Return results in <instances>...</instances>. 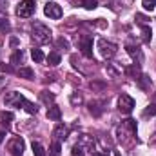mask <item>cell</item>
I'll use <instances>...</instances> for the list:
<instances>
[{"instance_id": "obj_7", "label": "cell", "mask_w": 156, "mask_h": 156, "mask_svg": "<svg viewBox=\"0 0 156 156\" xmlns=\"http://www.w3.org/2000/svg\"><path fill=\"white\" fill-rule=\"evenodd\" d=\"M44 13H45V16H49V18H53V20H58V18L62 16V7H60L56 2H49V4H45Z\"/></svg>"}, {"instance_id": "obj_19", "label": "cell", "mask_w": 156, "mask_h": 156, "mask_svg": "<svg viewBox=\"0 0 156 156\" xmlns=\"http://www.w3.org/2000/svg\"><path fill=\"white\" fill-rule=\"evenodd\" d=\"M31 56H33V60H35V62H44V58H45V56H44V53H42V51H40V49H31Z\"/></svg>"}, {"instance_id": "obj_24", "label": "cell", "mask_w": 156, "mask_h": 156, "mask_svg": "<svg viewBox=\"0 0 156 156\" xmlns=\"http://www.w3.org/2000/svg\"><path fill=\"white\" fill-rule=\"evenodd\" d=\"M154 115H156V105L154 104H151V105L144 111V116H154Z\"/></svg>"}, {"instance_id": "obj_14", "label": "cell", "mask_w": 156, "mask_h": 156, "mask_svg": "<svg viewBox=\"0 0 156 156\" xmlns=\"http://www.w3.org/2000/svg\"><path fill=\"white\" fill-rule=\"evenodd\" d=\"M40 100H42L44 104H47V105H49V104L53 105V102H55V94L49 93V91H42V93H40Z\"/></svg>"}, {"instance_id": "obj_8", "label": "cell", "mask_w": 156, "mask_h": 156, "mask_svg": "<svg viewBox=\"0 0 156 156\" xmlns=\"http://www.w3.org/2000/svg\"><path fill=\"white\" fill-rule=\"evenodd\" d=\"M80 49H82L83 56L93 58V38L91 37H82L80 38Z\"/></svg>"}, {"instance_id": "obj_21", "label": "cell", "mask_w": 156, "mask_h": 156, "mask_svg": "<svg viewBox=\"0 0 156 156\" xmlns=\"http://www.w3.org/2000/svg\"><path fill=\"white\" fill-rule=\"evenodd\" d=\"M24 109H26L29 115H37V113H38V107H37L35 104H31V102H26V104H24Z\"/></svg>"}, {"instance_id": "obj_23", "label": "cell", "mask_w": 156, "mask_h": 156, "mask_svg": "<svg viewBox=\"0 0 156 156\" xmlns=\"http://www.w3.org/2000/svg\"><path fill=\"white\" fill-rule=\"evenodd\" d=\"M142 5L145 11H153L156 7V0H142Z\"/></svg>"}, {"instance_id": "obj_6", "label": "cell", "mask_w": 156, "mask_h": 156, "mask_svg": "<svg viewBox=\"0 0 156 156\" xmlns=\"http://www.w3.org/2000/svg\"><path fill=\"white\" fill-rule=\"evenodd\" d=\"M118 109L125 115H129L133 109H134V98L129 96V94H120L118 98Z\"/></svg>"}, {"instance_id": "obj_26", "label": "cell", "mask_w": 156, "mask_h": 156, "mask_svg": "<svg viewBox=\"0 0 156 156\" xmlns=\"http://www.w3.org/2000/svg\"><path fill=\"white\" fill-rule=\"evenodd\" d=\"M7 29H9V22H7V18L0 16V31H7Z\"/></svg>"}, {"instance_id": "obj_20", "label": "cell", "mask_w": 156, "mask_h": 156, "mask_svg": "<svg viewBox=\"0 0 156 156\" xmlns=\"http://www.w3.org/2000/svg\"><path fill=\"white\" fill-rule=\"evenodd\" d=\"M18 62H24V51H15V53H13L11 64H18Z\"/></svg>"}, {"instance_id": "obj_29", "label": "cell", "mask_w": 156, "mask_h": 156, "mask_svg": "<svg viewBox=\"0 0 156 156\" xmlns=\"http://www.w3.org/2000/svg\"><path fill=\"white\" fill-rule=\"evenodd\" d=\"M5 83H7V78L0 76V91H2V87H5Z\"/></svg>"}, {"instance_id": "obj_3", "label": "cell", "mask_w": 156, "mask_h": 156, "mask_svg": "<svg viewBox=\"0 0 156 156\" xmlns=\"http://www.w3.org/2000/svg\"><path fill=\"white\" fill-rule=\"evenodd\" d=\"M4 102H5V105H11V107H20V105H24L27 100H26V96H24L22 93H18V91H11V93H7V94H5Z\"/></svg>"}, {"instance_id": "obj_12", "label": "cell", "mask_w": 156, "mask_h": 156, "mask_svg": "<svg viewBox=\"0 0 156 156\" xmlns=\"http://www.w3.org/2000/svg\"><path fill=\"white\" fill-rule=\"evenodd\" d=\"M13 113H9V111H2L0 113V123L2 125H5V127H9L11 125V122H13Z\"/></svg>"}, {"instance_id": "obj_15", "label": "cell", "mask_w": 156, "mask_h": 156, "mask_svg": "<svg viewBox=\"0 0 156 156\" xmlns=\"http://www.w3.org/2000/svg\"><path fill=\"white\" fill-rule=\"evenodd\" d=\"M47 62H49V66H58V64H60V53H56V51L49 53Z\"/></svg>"}, {"instance_id": "obj_25", "label": "cell", "mask_w": 156, "mask_h": 156, "mask_svg": "<svg viewBox=\"0 0 156 156\" xmlns=\"http://www.w3.org/2000/svg\"><path fill=\"white\" fill-rule=\"evenodd\" d=\"M71 154H73V156H83V149H82V145H80V144H76V145L73 147Z\"/></svg>"}, {"instance_id": "obj_1", "label": "cell", "mask_w": 156, "mask_h": 156, "mask_svg": "<svg viewBox=\"0 0 156 156\" xmlns=\"http://www.w3.org/2000/svg\"><path fill=\"white\" fill-rule=\"evenodd\" d=\"M33 38L40 42V44H45L51 40V29L47 26H44L42 22H35L33 24Z\"/></svg>"}, {"instance_id": "obj_9", "label": "cell", "mask_w": 156, "mask_h": 156, "mask_svg": "<svg viewBox=\"0 0 156 156\" xmlns=\"http://www.w3.org/2000/svg\"><path fill=\"white\" fill-rule=\"evenodd\" d=\"M125 49H127V53L131 55V58H133L136 64H142V62H144V53H142V49H140L138 45L127 44V45H125Z\"/></svg>"}, {"instance_id": "obj_28", "label": "cell", "mask_w": 156, "mask_h": 156, "mask_svg": "<svg viewBox=\"0 0 156 156\" xmlns=\"http://www.w3.org/2000/svg\"><path fill=\"white\" fill-rule=\"evenodd\" d=\"M0 71H5V73H11L13 69H11V66H4V64H0Z\"/></svg>"}, {"instance_id": "obj_5", "label": "cell", "mask_w": 156, "mask_h": 156, "mask_svg": "<svg viewBox=\"0 0 156 156\" xmlns=\"http://www.w3.org/2000/svg\"><path fill=\"white\" fill-rule=\"evenodd\" d=\"M24 147H26V144L18 136L9 140V144H7V151L11 153V156H24Z\"/></svg>"}, {"instance_id": "obj_16", "label": "cell", "mask_w": 156, "mask_h": 156, "mask_svg": "<svg viewBox=\"0 0 156 156\" xmlns=\"http://www.w3.org/2000/svg\"><path fill=\"white\" fill-rule=\"evenodd\" d=\"M125 75H129L131 78H136L140 75V69H138V64L131 66V67H125Z\"/></svg>"}, {"instance_id": "obj_4", "label": "cell", "mask_w": 156, "mask_h": 156, "mask_svg": "<svg viewBox=\"0 0 156 156\" xmlns=\"http://www.w3.org/2000/svg\"><path fill=\"white\" fill-rule=\"evenodd\" d=\"M16 13L22 18H29L35 13V0H22L16 7Z\"/></svg>"}, {"instance_id": "obj_2", "label": "cell", "mask_w": 156, "mask_h": 156, "mask_svg": "<svg viewBox=\"0 0 156 156\" xmlns=\"http://www.w3.org/2000/svg\"><path fill=\"white\" fill-rule=\"evenodd\" d=\"M98 49H100V55L104 58H113L118 51V45L113 44V42H109V40H105V38H100L98 40Z\"/></svg>"}, {"instance_id": "obj_13", "label": "cell", "mask_w": 156, "mask_h": 156, "mask_svg": "<svg viewBox=\"0 0 156 156\" xmlns=\"http://www.w3.org/2000/svg\"><path fill=\"white\" fill-rule=\"evenodd\" d=\"M18 76L26 78V80H33L35 73H33V69H31V67H20V69H18Z\"/></svg>"}, {"instance_id": "obj_18", "label": "cell", "mask_w": 156, "mask_h": 156, "mask_svg": "<svg viewBox=\"0 0 156 156\" xmlns=\"http://www.w3.org/2000/svg\"><path fill=\"white\" fill-rule=\"evenodd\" d=\"M31 147H33V154H35V156H45V149L40 145L38 142H33V145H31Z\"/></svg>"}, {"instance_id": "obj_27", "label": "cell", "mask_w": 156, "mask_h": 156, "mask_svg": "<svg viewBox=\"0 0 156 156\" xmlns=\"http://www.w3.org/2000/svg\"><path fill=\"white\" fill-rule=\"evenodd\" d=\"M71 102H73V104H82V96H80V94H73V96H71Z\"/></svg>"}, {"instance_id": "obj_22", "label": "cell", "mask_w": 156, "mask_h": 156, "mask_svg": "<svg viewBox=\"0 0 156 156\" xmlns=\"http://www.w3.org/2000/svg\"><path fill=\"white\" fill-rule=\"evenodd\" d=\"M80 5H83L85 9H94L98 5V2L96 0H80Z\"/></svg>"}, {"instance_id": "obj_30", "label": "cell", "mask_w": 156, "mask_h": 156, "mask_svg": "<svg viewBox=\"0 0 156 156\" xmlns=\"http://www.w3.org/2000/svg\"><path fill=\"white\" fill-rule=\"evenodd\" d=\"M4 138H5V131H0V144L4 142Z\"/></svg>"}, {"instance_id": "obj_10", "label": "cell", "mask_w": 156, "mask_h": 156, "mask_svg": "<svg viewBox=\"0 0 156 156\" xmlns=\"http://www.w3.org/2000/svg\"><path fill=\"white\" fill-rule=\"evenodd\" d=\"M53 136H55L56 140H66V138L69 136V127L64 125V123H56V127H55V131H53Z\"/></svg>"}, {"instance_id": "obj_17", "label": "cell", "mask_w": 156, "mask_h": 156, "mask_svg": "<svg viewBox=\"0 0 156 156\" xmlns=\"http://www.w3.org/2000/svg\"><path fill=\"white\" fill-rule=\"evenodd\" d=\"M151 35H153V33H151V27H149V26H144V27H142V40H144L145 44L151 42Z\"/></svg>"}, {"instance_id": "obj_11", "label": "cell", "mask_w": 156, "mask_h": 156, "mask_svg": "<svg viewBox=\"0 0 156 156\" xmlns=\"http://www.w3.org/2000/svg\"><path fill=\"white\" fill-rule=\"evenodd\" d=\"M47 118H49V120H55V122H58V120L62 118V111H60V107L53 104V105L47 109Z\"/></svg>"}]
</instances>
